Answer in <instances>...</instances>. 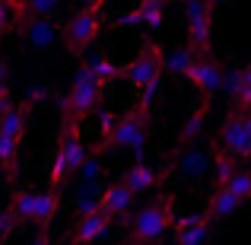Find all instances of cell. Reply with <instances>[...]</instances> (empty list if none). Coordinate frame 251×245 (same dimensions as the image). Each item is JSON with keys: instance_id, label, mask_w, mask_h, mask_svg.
<instances>
[{"instance_id": "484cf974", "label": "cell", "mask_w": 251, "mask_h": 245, "mask_svg": "<svg viewBox=\"0 0 251 245\" xmlns=\"http://www.w3.org/2000/svg\"><path fill=\"white\" fill-rule=\"evenodd\" d=\"M232 160H235V156L229 153V150H223V153H216V156H213V172H216V185H220V188L235 175V172H239Z\"/></svg>"}, {"instance_id": "7bdbcfd3", "label": "cell", "mask_w": 251, "mask_h": 245, "mask_svg": "<svg viewBox=\"0 0 251 245\" xmlns=\"http://www.w3.org/2000/svg\"><path fill=\"white\" fill-rule=\"evenodd\" d=\"M210 3H213V6H220V3H226V0H210Z\"/></svg>"}, {"instance_id": "44dd1931", "label": "cell", "mask_w": 251, "mask_h": 245, "mask_svg": "<svg viewBox=\"0 0 251 245\" xmlns=\"http://www.w3.org/2000/svg\"><path fill=\"white\" fill-rule=\"evenodd\" d=\"M213 233V220H203V223H194V226H184V229H175V245H203Z\"/></svg>"}, {"instance_id": "7c38bea8", "label": "cell", "mask_w": 251, "mask_h": 245, "mask_svg": "<svg viewBox=\"0 0 251 245\" xmlns=\"http://www.w3.org/2000/svg\"><path fill=\"white\" fill-rule=\"evenodd\" d=\"M61 153L67 156V165L70 169H80V165L86 163V147H83V140H80V128H76V118L74 121H67L64 124V131H61Z\"/></svg>"}, {"instance_id": "f6af8a7d", "label": "cell", "mask_w": 251, "mask_h": 245, "mask_svg": "<svg viewBox=\"0 0 251 245\" xmlns=\"http://www.w3.org/2000/svg\"><path fill=\"white\" fill-rule=\"evenodd\" d=\"M181 3H188V0H181Z\"/></svg>"}, {"instance_id": "8992f818", "label": "cell", "mask_w": 251, "mask_h": 245, "mask_svg": "<svg viewBox=\"0 0 251 245\" xmlns=\"http://www.w3.org/2000/svg\"><path fill=\"white\" fill-rule=\"evenodd\" d=\"M162 70H166V51H162L156 42H147L143 54L137 57V61H130V67L124 70V80H127L130 89H137V92H140V89H143V86H147L150 80L162 77Z\"/></svg>"}, {"instance_id": "b9f144b4", "label": "cell", "mask_w": 251, "mask_h": 245, "mask_svg": "<svg viewBox=\"0 0 251 245\" xmlns=\"http://www.w3.org/2000/svg\"><path fill=\"white\" fill-rule=\"evenodd\" d=\"M245 77H248V83H251V64H248V67H245Z\"/></svg>"}, {"instance_id": "ffe728a7", "label": "cell", "mask_w": 251, "mask_h": 245, "mask_svg": "<svg viewBox=\"0 0 251 245\" xmlns=\"http://www.w3.org/2000/svg\"><path fill=\"white\" fill-rule=\"evenodd\" d=\"M25 111H29V105H13L10 111H6L3 118H0V131L10 137H16V140H23L25 137Z\"/></svg>"}, {"instance_id": "2e32d148", "label": "cell", "mask_w": 251, "mask_h": 245, "mask_svg": "<svg viewBox=\"0 0 251 245\" xmlns=\"http://www.w3.org/2000/svg\"><path fill=\"white\" fill-rule=\"evenodd\" d=\"M194 61H197V48L194 45H178V48H172L169 54H166V70L169 74H175V77H184L191 67H194Z\"/></svg>"}, {"instance_id": "7402d4cb", "label": "cell", "mask_w": 251, "mask_h": 245, "mask_svg": "<svg viewBox=\"0 0 251 245\" xmlns=\"http://www.w3.org/2000/svg\"><path fill=\"white\" fill-rule=\"evenodd\" d=\"M86 64H89V70L99 77V83H102V86H105V83H115L118 77H124V70L118 67L111 57H105V54H92Z\"/></svg>"}, {"instance_id": "60d3db41", "label": "cell", "mask_w": 251, "mask_h": 245, "mask_svg": "<svg viewBox=\"0 0 251 245\" xmlns=\"http://www.w3.org/2000/svg\"><path fill=\"white\" fill-rule=\"evenodd\" d=\"M32 245H51V236H48V233H42V236H38V239L32 242Z\"/></svg>"}, {"instance_id": "30bf717a", "label": "cell", "mask_w": 251, "mask_h": 245, "mask_svg": "<svg viewBox=\"0 0 251 245\" xmlns=\"http://www.w3.org/2000/svg\"><path fill=\"white\" fill-rule=\"evenodd\" d=\"M137 201V191L130 188L127 182H118V185H108V188L102 191V210L111 217V220H118V217L130 214V207H134Z\"/></svg>"}, {"instance_id": "ab89813d", "label": "cell", "mask_w": 251, "mask_h": 245, "mask_svg": "<svg viewBox=\"0 0 251 245\" xmlns=\"http://www.w3.org/2000/svg\"><path fill=\"white\" fill-rule=\"evenodd\" d=\"M74 3H80V6H92V10H99V6H102V0H74Z\"/></svg>"}, {"instance_id": "e0dca14e", "label": "cell", "mask_w": 251, "mask_h": 245, "mask_svg": "<svg viewBox=\"0 0 251 245\" xmlns=\"http://www.w3.org/2000/svg\"><path fill=\"white\" fill-rule=\"evenodd\" d=\"M239 207H242V197L235 194L232 188H220L213 197H210V214H213L216 220H226V217L239 214Z\"/></svg>"}, {"instance_id": "e575fe53", "label": "cell", "mask_w": 251, "mask_h": 245, "mask_svg": "<svg viewBox=\"0 0 251 245\" xmlns=\"http://www.w3.org/2000/svg\"><path fill=\"white\" fill-rule=\"evenodd\" d=\"M16 13H19V10L10 3V0H0V35L10 29V23H13V16H16Z\"/></svg>"}, {"instance_id": "f35d334b", "label": "cell", "mask_w": 251, "mask_h": 245, "mask_svg": "<svg viewBox=\"0 0 251 245\" xmlns=\"http://www.w3.org/2000/svg\"><path fill=\"white\" fill-rule=\"evenodd\" d=\"M6 80H10V64L0 61V89H6V86H10Z\"/></svg>"}, {"instance_id": "f1b7e54d", "label": "cell", "mask_w": 251, "mask_h": 245, "mask_svg": "<svg viewBox=\"0 0 251 245\" xmlns=\"http://www.w3.org/2000/svg\"><path fill=\"white\" fill-rule=\"evenodd\" d=\"M76 178H80V185L99 182V178H102V160H99V156H86V163L76 169Z\"/></svg>"}, {"instance_id": "ba28073f", "label": "cell", "mask_w": 251, "mask_h": 245, "mask_svg": "<svg viewBox=\"0 0 251 245\" xmlns=\"http://www.w3.org/2000/svg\"><path fill=\"white\" fill-rule=\"evenodd\" d=\"M188 83H194L197 89L203 92V99H210V96H216L220 89H226V74H223V67H220V61L216 57H210V54H201L194 61V67L188 70Z\"/></svg>"}, {"instance_id": "603a6c76", "label": "cell", "mask_w": 251, "mask_h": 245, "mask_svg": "<svg viewBox=\"0 0 251 245\" xmlns=\"http://www.w3.org/2000/svg\"><path fill=\"white\" fill-rule=\"evenodd\" d=\"M16 160H19V140L0 131V165L6 169V175H10V178H16V172H19Z\"/></svg>"}, {"instance_id": "d4e9b609", "label": "cell", "mask_w": 251, "mask_h": 245, "mask_svg": "<svg viewBox=\"0 0 251 245\" xmlns=\"http://www.w3.org/2000/svg\"><path fill=\"white\" fill-rule=\"evenodd\" d=\"M203 121H207V99H203V102L197 105L194 111H191V118H188V121H184L181 134H178V137H181V143L194 140V137H197V134H201V131H203Z\"/></svg>"}, {"instance_id": "cb8c5ba5", "label": "cell", "mask_w": 251, "mask_h": 245, "mask_svg": "<svg viewBox=\"0 0 251 245\" xmlns=\"http://www.w3.org/2000/svg\"><path fill=\"white\" fill-rule=\"evenodd\" d=\"M166 3L169 0H140V13H143V26L150 32H156L166 23Z\"/></svg>"}, {"instance_id": "4dcf8cb0", "label": "cell", "mask_w": 251, "mask_h": 245, "mask_svg": "<svg viewBox=\"0 0 251 245\" xmlns=\"http://www.w3.org/2000/svg\"><path fill=\"white\" fill-rule=\"evenodd\" d=\"M45 99H48V86L45 83H29L25 86V105H29V109L32 105H42Z\"/></svg>"}, {"instance_id": "8d00e7d4", "label": "cell", "mask_w": 251, "mask_h": 245, "mask_svg": "<svg viewBox=\"0 0 251 245\" xmlns=\"http://www.w3.org/2000/svg\"><path fill=\"white\" fill-rule=\"evenodd\" d=\"M13 109V99H10V89H0V118Z\"/></svg>"}, {"instance_id": "d6a6232c", "label": "cell", "mask_w": 251, "mask_h": 245, "mask_svg": "<svg viewBox=\"0 0 251 245\" xmlns=\"http://www.w3.org/2000/svg\"><path fill=\"white\" fill-rule=\"evenodd\" d=\"M159 89H162V77H156V80H150V83H147V86L140 89V105H147V109H150V105L156 102V96H159Z\"/></svg>"}, {"instance_id": "8fae6325", "label": "cell", "mask_w": 251, "mask_h": 245, "mask_svg": "<svg viewBox=\"0 0 251 245\" xmlns=\"http://www.w3.org/2000/svg\"><path fill=\"white\" fill-rule=\"evenodd\" d=\"M108 220L111 217L105 210H96L89 217H80L74 229V245H92L96 239H105L108 236Z\"/></svg>"}, {"instance_id": "4fadbf2b", "label": "cell", "mask_w": 251, "mask_h": 245, "mask_svg": "<svg viewBox=\"0 0 251 245\" xmlns=\"http://www.w3.org/2000/svg\"><path fill=\"white\" fill-rule=\"evenodd\" d=\"M210 165H213V160H210V153L203 147H188V150H181L175 169L181 172L184 178H203Z\"/></svg>"}, {"instance_id": "52a82bcc", "label": "cell", "mask_w": 251, "mask_h": 245, "mask_svg": "<svg viewBox=\"0 0 251 245\" xmlns=\"http://www.w3.org/2000/svg\"><path fill=\"white\" fill-rule=\"evenodd\" d=\"M220 143L235 160H251V115H229L220 131Z\"/></svg>"}, {"instance_id": "836d02e7", "label": "cell", "mask_w": 251, "mask_h": 245, "mask_svg": "<svg viewBox=\"0 0 251 245\" xmlns=\"http://www.w3.org/2000/svg\"><path fill=\"white\" fill-rule=\"evenodd\" d=\"M115 26H118V29H134V26H143L140 6H137V10H130V13H121V16L115 19Z\"/></svg>"}, {"instance_id": "d6986e66", "label": "cell", "mask_w": 251, "mask_h": 245, "mask_svg": "<svg viewBox=\"0 0 251 245\" xmlns=\"http://www.w3.org/2000/svg\"><path fill=\"white\" fill-rule=\"evenodd\" d=\"M10 210L16 214L19 223H35V210H38V191H16L13 194Z\"/></svg>"}, {"instance_id": "9c48e42d", "label": "cell", "mask_w": 251, "mask_h": 245, "mask_svg": "<svg viewBox=\"0 0 251 245\" xmlns=\"http://www.w3.org/2000/svg\"><path fill=\"white\" fill-rule=\"evenodd\" d=\"M61 35H64V32L57 29L48 16H32L29 23L23 26V42H25V48H32V51L51 48V45H54Z\"/></svg>"}, {"instance_id": "4316f807", "label": "cell", "mask_w": 251, "mask_h": 245, "mask_svg": "<svg viewBox=\"0 0 251 245\" xmlns=\"http://www.w3.org/2000/svg\"><path fill=\"white\" fill-rule=\"evenodd\" d=\"M223 188H232L242 201H248V197H251V169H239L226 185H223Z\"/></svg>"}, {"instance_id": "ac0fdd59", "label": "cell", "mask_w": 251, "mask_h": 245, "mask_svg": "<svg viewBox=\"0 0 251 245\" xmlns=\"http://www.w3.org/2000/svg\"><path fill=\"white\" fill-rule=\"evenodd\" d=\"M61 210V194L57 191H38V210H35V226L48 229Z\"/></svg>"}, {"instance_id": "7a4b0ae2", "label": "cell", "mask_w": 251, "mask_h": 245, "mask_svg": "<svg viewBox=\"0 0 251 245\" xmlns=\"http://www.w3.org/2000/svg\"><path fill=\"white\" fill-rule=\"evenodd\" d=\"M99 96H102L99 77L89 70V64H80L74 70V83H70V96L64 102V109L70 111V118H86L99 105Z\"/></svg>"}, {"instance_id": "ee69618b", "label": "cell", "mask_w": 251, "mask_h": 245, "mask_svg": "<svg viewBox=\"0 0 251 245\" xmlns=\"http://www.w3.org/2000/svg\"><path fill=\"white\" fill-rule=\"evenodd\" d=\"M105 3H108V0H102V6H105Z\"/></svg>"}, {"instance_id": "277c9868", "label": "cell", "mask_w": 251, "mask_h": 245, "mask_svg": "<svg viewBox=\"0 0 251 245\" xmlns=\"http://www.w3.org/2000/svg\"><path fill=\"white\" fill-rule=\"evenodd\" d=\"M99 32H102V16H99V10L86 6V10H76L70 23L64 26V42L74 54H80L99 38Z\"/></svg>"}, {"instance_id": "1f68e13d", "label": "cell", "mask_w": 251, "mask_h": 245, "mask_svg": "<svg viewBox=\"0 0 251 245\" xmlns=\"http://www.w3.org/2000/svg\"><path fill=\"white\" fill-rule=\"evenodd\" d=\"M57 6H61V0H29L32 16H51V13H57Z\"/></svg>"}, {"instance_id": "9a60e30c", "label": "cell", "mask_w": 251, "mask_h": 245, "mask_svg": "<svg viewBox=\"0 0 251 245\" xmlns=\"http://www.w3.org/2000/svg\"><path fill=\"white\" fill-rule=\"evenodd\" d=\"M124 182H127L134 191H150V188H156V185H159V172H156L150 163L140 160V163H134L127 172H124Z\"/></svg>"}, {"instance_id": "f546056e", "label": "cell", "mask_w": 251, "mask_h": 245, "mask_svg": "<svg viewBox=\"0 0 251 245\" xmlns=\"http://www.w3.org/2000/svg\"><path fill=\"white\" fill-rule=\"evenodd\" d=\"M248 86V77H245V70H229L226 74V92L232 96V102L242 96V89Z\"/></svg>"}, {"instance_id": "83f0119b", "label": "cell", "mask_w": 251, "mask_h": 245, "mask_svg": "<svg viewBox=\"0 0 251 245\" xmlns=\"http://www.w3.org/2000/svg\"><path fill=\"white\" fill-rule=\"evenodd\" d=\"M70 172V165H67V156L61 153V147H57V153H54V160H51V165H48V185L51 188H57V185L64 182V175Z\"/></svg>"}, {"instance_id": "6da1fadb", "label": "cell", "mask_w": 251, "mask_h": 245, "mask_svg": "<svg viewBox=\"0 0 251 245\" xmlns=\"http://www.w3.org/2000/svg\"><path fill=\"white\" fill-rule=\"evenodd\" d=\"M172 204H175V201H172L169 194L150 201L147 207H143L140 214L134 217V226H130L127 245H153V242H159L162 236L169 233L172 220H175V214H172Z\"/></svg>"}, {"instance_id": "5b68a950", "label": "cell", "mask_w": 251, "mask_h": 245, "mask_svg": "<svg viewBox=\"0 0 251 245\" xmlns=\"http://www.w3.org/2000/svg\"><path fill=\"white\" fill-rule=\"evenodd\" d=\"M184 23H188L191 45L207 54L213 42V3L210 0H188L184 3Z\"/></svg>"}, {"instance_id": "74e56055", "label": "cell", "mask_w": 251, "mask_h": 245, "mask_svg": "<svg viewBox=\"0 0 251 245\" xmlns=\"http://www.w3.org/2000/svg\"><path fill=\"white\" fill-rule=\"evenodd\" d=\"M235 105H239V109H245V111L251 109V83L245 86V89H242V96L235 99Z\"/></svg>"}, {"instance_id": "5bb4252c", "label": "cell", "mask_w": 251, "mask_h": 245, "mask_svg": "<svg viewBox=\"0 0 251 245\" xmlns=\"http://www.w3.org/2000/svg\"><path fill=\"white\" fill-rule=\"evenodd\" d=\"M102 185L99 182H89V185H80V194H76V201H74V214H76V220L80 217H89V214H96V210H102Z\"/></svg>"}, {"instance_id": "3957f363", "label": "cell", "mask_w": 251, "mask_h": 245, "mask_svg": "<svg viewBox=\"0 0 251 245\" xmlns=\"http://www.w3.org/2000/svg\"><path fill=\"white\" fill-rule=\"evenodd\" d=\"M147 115H150L147 105H140L137 111H127V115L118 121L115 134H111V140H108V150L124 147V150H130L137 160H143V147H147Z\"/></svg>"}, {"instance_id": "d590c367", "label": "cell", "mask_w": 251, "mask_h": 245, "mask_svg": "<svg viewBox=\"0 0 251 245\" xmlns=\"http://www.w3.org/2000/svg\"><path fill=\"white\" fill-rule=\"evenodd\" d=\"M16 214H13V210H3V214H0V242L3 239H10V233L13 229H16Z\"/></svg>"}]
</instances>
